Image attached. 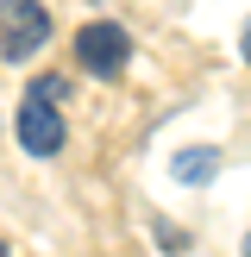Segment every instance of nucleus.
Returning <instances> with one entry per match:
<instances>
[{
    "mask_svg": "<svg viewBox=\"0 0 251 257\" xmlns=\"http://www.w3.org/2000/svg\"><path fill=\"white\" fill-rule=\"evenodd\" d=\"M19 145L32 151V157H57L63 151V113H57V100L25 94V107H19Z\"/></svg>",
    "mask_w": 251,
    "mask_h": 257,
    "instance_id": "obj_3",
    "label": "nucleus"
},
{
    "mask_svg": "<svg viewBox=\"0 0 251 257\" xmlns=\"http://www.w3.org/2000/svg\"><path fill=\"white\" fill-rule=\"evenodd\" d=\"M75 63H82L88 75H119L126 63H132V38H126V25L113 19H94L75 32Z\"/></svg>",
    "mask_w": 251,
    "mask_h": 257,
    "instance_id": "obj_2",
    "label": "nucleus"
},
{
    "mask_svg": "<svg viewBox=\"0 0 251 257\" xmlns=\"http://www.w3.org/2000/svg\"><path fill=\"white\" fill-rule=\"evenodd\" d=\"M25 94H44V100H57V107H63V100H69V75H38Z\"/></svg>",
    "mask_w": 251,
    "mask_h": 257,
    "instance_id": "obj_5",
    "label": "nucleus"
},
{
    "mask_svg": "<svg viewBox=\"0 0 251 257\" xmlns=\"http://www.w3.org/2000/svg\"><path fill=\"white\" fill-rule=\"evenodd\" d=\"M245 251H251V232H245Z\"/></svg>",
    "mask_w": 251,
    "mask_h": 257,
    "instance_id": "obj_7",
    "label": "nucleus"
},
{
    "mask_svg": "<svg viewBox=\"0 0 251 257\" xmlns=\"http://www.w3.org/2000/svg\"><path fill=\"white\" fill-rule=\"evenodd\" d=\"M213 170H220V151H213V145H188V151H176V182L201 188V182H213Z\"/></svg>",
    "mask_w": 251,
    "mask_h": 257,
    "instance_id": "obj_4",
    "label": "nucleus"
},
{
    "mask_svg": "<svg viewBox=\"0 0 251 257\" xmlns=\"http://www.w3.org/2000/svg\"><path fill=\"white\" fill-rule=\"evenodd\" d=\"M238 50H245V63H251V25H245V32H238Z\"/></svg>",
    "mask_w": 251,
    "mask_h": 257,
    "instance_id": "obj_6",
    "label": "nucleus"
},
{
    "mask_svg": "<svg viewBox=\"0 0 251 257\" xmlns=\"http://www.w3.org/2000/svg\"><path fill=\"white\" fill-rule=\"evenodd\" d=\"M44 38H50L44 0H0V57L7 63H25L32 50H44Z\"/></svg>",
    "mask_w": 251,
    "mask_h": 257,
    "instance_id": "obj_1",
    "label": "nucleus"
}]
</instances>
